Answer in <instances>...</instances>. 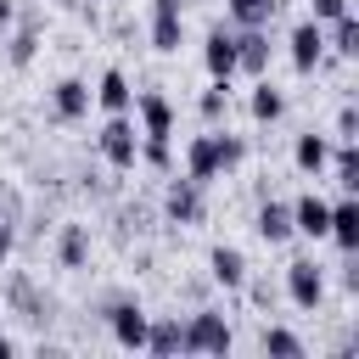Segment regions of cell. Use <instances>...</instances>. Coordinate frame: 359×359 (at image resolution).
<instances>
[{"mask_svg": "<svg viewBox=\"0 0 359 359\" xmlns=\"http://www.w3.org/2000/svg\"><path fill=\"white\" fill-rule=\"evenodd\" d=\"M11 353H17V342H11L6 331H0V359H11Z\"/></svg>", "mask_w": 359, "mask_h": 359, "instance_id": "obj_38", "label": "cell"}, {"mask_svg": "<svg viewBox=\"0 0 359 359\" xmlns=\"http://www.w3.org/2000/svg\"><path fill=\"white\" fill-rule=\"evenodd\" d=\"M11 22H17V34L6 39V62H11V67H28V62L39 56V34H45V11H39V6H17V17H11Z\"/></svg>", "mask_w": 359, "mask_h": 359, "instance_id": "obj_7", "label": "cell"}, {"mask_svg": "<svg viewBox=\"0 0 359 359\" xmlns=\"http://www.w3.org/2000/svg\"><path fill=\"white\" fill-rule=\"evenodd\" d=\"M146 353H157V359L185 353V320L180 314H151L146 320Z\"/></svg>", "mask_w": 359, "mask_h": 359, "instance_id": "obj_17", "label": "cell"}, {"mask_svg": "<svg viewBox=\"0 0 359 359\" xmlns=\"http://www.w3.org/2000/svg\"><path fill=\"white\" fill-rule=\"evenodd\" d=\"M146 230H151V208H146V202H123V208H118V241L146 236Z\"/></svg>", "mask_w": 359, "mask_h": 359, "instance_id": "obj_29", "label": "cell"}, {"mask_svg": "<svg viewBox=\"0 0 359 359\" xmlns=\"http://www.w3.org/2000/svg\"><path fill=\"white\" fill-rule=\"evenodd\" d=\"M258 353H269V359H303L309 348H303L297 331H286V325H264V331H258Z\"/></svg>", "mask_w": 359, "mask_h": 359, "instance_id": "obj_25", "label": "cell"}, {"mask_svg": "<svg viewBox=\"0 0 359 359\" xmlns=\"http://www.w3.org/2000/svg\"><path fill=\"white\" fill-rule=\"evenodd\" d=\"M202 67H208V79H236V28H224V22L208 28V39H202Z\"/></svg>", "mask_w": 359, "mask_h": 359, "instance_id": "obj_10", "label": "cell"}, {"mask_svg": "<svg viewBox=\"0 0 359 359\" xmlns=\"http://www.w3.org/2000/svg\"><path fill=\"white\" fill-rule=\"evenodd\" d=\"M50 118H56V123L90 118V84H84V79H56V84H50Z\"/></svg>", "mask_w": 359, "mask_h": 359, "instance_id": "obj_14", "label": "cell"}, {"mask_svg": "<svg viewBox=\"0 0 359 359\" xmlns=\"http://www.w3.org/2000/svg\"><path fill=\"white\" fill-rule=\"evenodd\" d=\"M213 135H219V168H224V174L241 168V163H247V135H230V129H219V123H213Z\"/></svg>", "mask_w": 359, "mask_h": 359, "instance_id": "obj_30", "label": "cell"}, {"mask_svg": "<svg viewBox=\"0 0 359 359\" xmlns=\"http://www.w3.org/2000/svg\"><path fill=\"white\" fill-rule=\"evenodd\" d=\"M11 252H17V219H6V213H0V269L11 264Z\"/></svg>", "mask_w": 359, "mask_h": 359, "instance_id": "obj_35", "label": "cell"}, {"mask_svg": "<svg viewBox=\"0 0 359 359\" xmlns=\"http://www.w3.org/2000/svg\"><path fill=\"white\" fill-rule=\"evenodd\" d=\"M325 168H331L337 191H348V196L359 191V146H353V140H331V163H325Z\"/></svg>", "mask_w": 359, "mask_h": 359, "instance_id": "obj_23", "label": "cell"}, {"mask_svg": "<svg viewBox=\"0 0 359 359\" xmlns=\"http://www.w3.org/2000/svg\"><path fill=\"white\" fill-rule=\"evenodd\" d=\"M325 241H337V252H359V202L342 191L331 202V219H325Z\"/></svg>", "mask_w": 359, "mask_h": 359, "instance_id": "obj_16", "label": "cell"}, {"mask_svg": "<svg viewBox=\"0 0 359 359\" xmlns=\"http://www.w3.org/2000/svg\"><path fill=\"white\" fill-rule=\"evenodd\" d=\"M90 101H95L101 112H129V107H135V84H129V73H123V67H107V73L95 79Z\"/></svg>", "mask_w": 359, "mask_h": 359, "instance_id": "obj_18", "label": "cell"}, {"mask_svg": "<svg viewBox=\"0 0 359 359\" xmlns=\"http://www.w3.org/2000/svg\"><path fill=\"white\" fill-rule=\"evenodd\" d=\"M185 174L196 180V185H213L224 168H219V135L213 129H202V135H191L185 140Z\"/></svg>", "mask_w": 359, "mask_h": 359, "instance_id": "obj_11", "label": "cell"}, {"mask_svg": "<svg viewBox=\"0 0 359 359\" xmlns=\"http://www.w3.org/2000/svg\"><path fill=\"white\" fill-rule=\"evenodd\" d=\"M196 112H202V123L213 129V123H224L230 118V79H213L202 95H196Z\"/></svg>", "mask_w": 359, "mask_h": 359, "instance_id": "obj_27", "label": "cell"}, {"mask_svg": "<svg viewBox=\"0 0 359 359\" xmlns=\"http://www.w3.org/2000/svg\"><path fill=\"white\" fill-rule=\"evenodd\" d=\"M252 236L269 241V247H286V241H292V202H280L275 191L258 196V208H252Z\"/></svg>", "mask_w": 359, "mask_h": 359, "instance_id": "obj_8", "label": "cell"}, {"mask_svg": "<svg viewBox=\"0 0 359 359\" xmlns=\"http://www.w3.org/2000/svg\"><path fill=\"white\" fill-rule=\"evenodd\" d=\"M140 163L157 168V174H168V168H174V140H163V135H140Z\"/></svg>", "mask_w": 359, "mask_h": 359, "instance_id": "obj_28", "label": "cell"}, {"mask_svg": "<svg viewBox=\"0 0 359 359\" xmlns=\"http://www.w3.org/2000/svg\"><path fill=\"white\" fill-rule=\"evenodd\" d=\"M325 50H331V56H342V62H353V56H359V17H353V11H342V17H331V22H325Z\"/></svg>", "mask_w": 359, "mask_h": 359, "instance_id": "obj_22", "label": "cell"}, {"mask_svg": "<svg viewBox=\"0 0 359 359\" xmlns=\"http://www.w3.org/2000/svg\"><path fill=\"white\" fill-rule=\"evenodd\" d=\"M56 264L62 269H84L90 264V224H56Z\"/></svg>", "mask_w": 359, "mask_h": 359, "instance_id": "obj_21", "label": "cell"}, {"mask_svg": "<svg viewBox=\"0 0 359 359\" xmlns=\"http://www.w3.org/2000/svg\"><path fill=\"white\" fill-rule=\"evenodd\" d=\"M337 280H342V292H348V297H359V252H342Z\"/></svg>", "mask_w": 359, "mask_h": 359, "instance_id": "obj_33", "label": "cell"}, {"mask_svg": "<svg viewBox=\"0 0 359 359\" xmlns=\"http://www.w3.org/2000/svg\"><path fill=\"white\" fill-rule=\"evenodd\" d=\"M11 17H17V0H0V28H11Z\"/></svg>", "mask_w": 359, "mask_h": 359, "instance_id": "obj_37", "label": "cell"}, {"mask_svg": "<svg viewBox=\"0 0 359 359\" xmlns=\"http://www.w3.org/2000/svg\"><path fill=\"white\" fill-rule=\"evenodd\" d=\"M280 297H286L292 309L314 314V309L325 303V269H320L314 258H292V264H286V275H280Z\"/></svg>", "mask_w": 359, "mask_h": 359, "instance_id": "obj_5", "label": "cell"}, {"mask_svg": "<svg viewBox=\"0 0 359 359\" xmlns=\"http://www.w3.org/2000/svg\"><path fill=\"white\" fill-rule=\"evenodd\" d=\"M325 163H331V135H320V129H303L297 140H292V168L297 174H325Z\"/></svg>", "mask_w": 359, "mask_h": 359, "instance_id": "obj_20", "label": "cell"}, {"mask_svg": "<svg viewBox=\"0 0 359 359\" xmlns=\"http://www.w3.org/2000/svg\"><path fill=\"white\" fill-rule=\"evenodd\" d=\"M331 140H359V107H353V101L337 107V135H331Z\"/></svg>", "mask_w": 359, "mask_h": 359, "instance_id": "obj_32", "label": "cell"}, {"mask_svg": "<svg viewBox=\"0 0 359 359\" xmlns=\"http://www.w3.org/2000/svg\"><path fill=\"white\" fill-rule=\"evenodd\" d=\"M129 112H135L140 135H163V140H174V101H168L163 90H140Z\"/></svg>", "mask_w": 359, "mask_h": 359, "instance_id": "obj_9", "label": "cell"}, {"mask_svg": "<svg viewBox=\"0 0 359 359\" xmlns=\"http://www.w3.org/2000/svg\"><path fill=\"white\" fill-rule=\"evenodd\" d=\"M342 11H353V0H309V17H314V22H331V17H342Z\"/></svg>", "mask_w": 359, "mask_h": 359, "instance_id": "obj_34", "label": "cell"}, {"mask_svg": "<svg viewBox=\"0 0 359 359\" xmlns=\"http://www.w3.org/2000/svg\"><path fill=\"white\" fill-rule=\"evenodd\" d=\"M151 11H180L185 17V0H151Z\"/></svg>", "mask_w": 359, "mask_h": 359, "instance_id": "obj_36", "label": "cell"}, {"mask_svg": "<svg viewBox=\"0 0 359 359\" xmlns=\"http://www.w3.org/2000/svg\"><path fill=\"white\" fill-rule=\"evenodd\" d=\"M163 219L180 224V230L202 224V219H208V185H196L191 174H174V180L163 185Z\"/></svg>", "mask_w": 359, "mask_h": 359, "instance_id": "obj_4", "label": "cell"}, {"mask_svg": "<svg viewBox=\"0 0 359 359\" xmlns=\"http://www.w3.org/2000/svg\"><path fill=\"white\" fill-rule=\"evenodd\" d=\"M224 17L236 28H269L275 22V0H224Z\"/></svg>", "mask_w": 359, "mask_h": 359, "instance_id": "obj_26", "label": "cell"}, {"mask_svg": "<svg viewBox=\"0 0 359 359\" xmlns=\"http://www.w3.org/2000/svg\"><path fill=\"white\" fill-rule=\"evenodd\" d=\"M252 269H247V252L241 247H230V241H219L213 252H208V280L219 286V292H241V280H247Z\"/></svg>", "mask_w": 359, "mask_h": 359, "instance_id": "obj_12", "label": "cell"}, {"mask_svg": "<svg viewBox=\"0 0 359 359\" xmlns=\"http://www.w3.org/2000/svg\"><path fill=\"white\" fill-rule=\"evenodd\" d=\"M230 348H236V331H230L224 309L196 303L185 314V353H230Z\"/></svg>", "mask_w": 359, "mask_h": 359, "instance_id": "obj_3", "label": "cell"}, {"mask_svg": "<svg viewBox=\"0 0 359 359\" xmlns=\"http://www.w3.org/2000/svg\"><path fill=\"white\" fill-rule=\"evenodd\" d=\"M180 45H185V17L180 11H151V50L174 56Z\"/></svg>", "mask_w": 359, "mask_h": 359, "instance_id": "obj_24", "label": "cell"}, {"mask_svg": "<svg viewBox=\"0 0 359 359\" xmlns=\"http://www.w3.org/2000/svg\"><path fill=\"white\" fill-rule=\"evenodd\" d=\"M325 219H331V202H325L320 191H303V196H292V236L325 241Z\"/></svg>", "mask_w": 359, "mask_h": 359, "instance_id": "obj_15", "label": "cell"}, {"mask_svg": "<svg viewBox=\"0 0 359 359\" xmlns=\"http://www.w3.org/2000/svg\"><path fill=\"white\" fill-rule=\"evenodd\" d=\"M6 309H11L17 320H28V325H39V331H45V325L56 320V309H62V303H56V292H50V286H39L28 269H11V275H6Z\"/></svg>", "mask_w": 359, "mask_h": 359, "instance_id": "obj_1", "label": "cell"}, {"mask_svg": "<svg viewBox=\"0 0 359 359\" xmlns=\"http://www.w3.org/2000/svg\"><path fill=\"white\" fill-rule=\"evenodd\" d=\"M247 112H252V123H280L286 118V90L269 73H258L252 79V95H247Z\"/></svg>", "mask_w": 359, "mask_h": 359, "instance_id": "obj_19", "label": "cell"}, {"mask_svg": "<svg viewBox=\"0 0 359 359\" xmlns=\"http://www.w3.org/2000/svg\"><path fill=\"white\" fill-rule=\"evenodd\" d=\"M241 292H247V297H252V309H264V314L280 303V286H275L269 275H247V280H241Z\"/></svg>", "mask_w": 359, "mask_h": 359, "instance_id": "obj_31", "label": "cell"}, {"mask_svg": "<svg viewBox=\"0 0 359 359\" xmlns=\"http://www.w3.org/2000/svg\"><path fill=\"white\" fill-rule=\"evenodd\" d=\"M286 50H292V67H297L303 79H309V73H320V62H325V22H314V17L292 22Z\"/></svg>", "mask_w": 359, "mask_h": 359, "instance_id": "obj_6", "label": "cell"}, {"mask_svg": "<svg viewBox=\"0 0 359 359\" xmlns=\"http://www.w3.org/2000/svg\"><path fill=\"white\" fill-rule=\"evenodd\" d=\"M269 56H275V45H269V28H236V73H269Z\"/></svg>", "mask_w": 359, "mask_h": 359, "instance_id": "obj_13", "label": "cell"}, {"mask_svg": "<svg viewBox=\"0 0 359 359\" xmlns=\"http://www.w3.org/2000/svg\"><path fill=\"white\" fill-rule=\"evenodd\" d=\"M95 151H101L107 168L129 174V168L140 163V123H135V112H107V123H101V135H95Z\"/></svg>", "mask_w": 359, "mask_h": 359, "instance_id": "obj_2", "label": "cell"}]
</instances>
